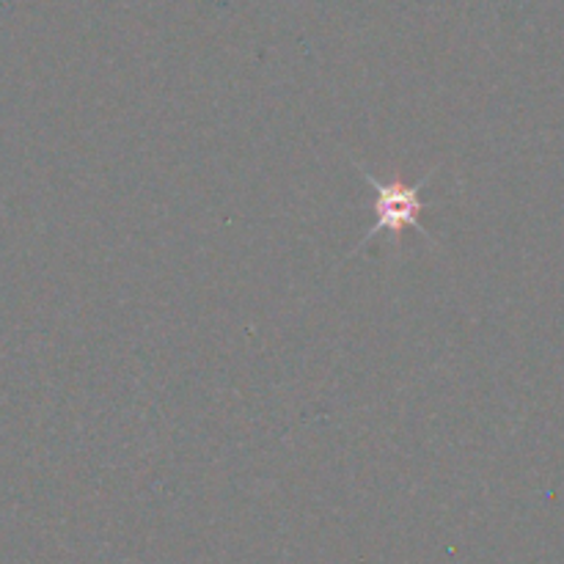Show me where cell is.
I'll use <instances>...</instances> for the list:
<instances>
[{"label":"cell","mask_w":564,"mask_h":564,"mask_svg":"<svg viewBox=\"0 0 564 564\" xmlns=\"http://www.w3.org/2000/svg\"><path fill=\"white\" fill-rule=\"evenodd\" d=\"M356 169H358V174H361V180L367 182V185L375 191V202H372L375 226L367 231V235H364L361 246H358L356 251H361V248L367 246L372 237H378L380 231H391L394 242L400 246L402 229H416L419 235H422L424 240L433 246L435 240L430 237V231L424 229L422 224H419V215H422L424 207H427V204L422 202V196H419V193H422V187L427 185L430 180H433L435 171L424 174L422 180L413 182V185H405V182H400V180H391V182L375 180V176L369 174V171L364 169L361 163H356Z\"/></svg>","instance_id":"cell-1"}]
</instances>
